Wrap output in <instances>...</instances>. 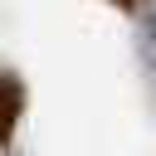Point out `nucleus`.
<instances>
[{
	"mask_svg": "<svg viewBox=\"0 0 156 156\" xmlns=\"http://www.w3.org/2000/svg\"><path fill=\"white\" fill-rule=\"evenodd\" d=\"M20 107H24V88H20V78H15V73H0V136L15 132Z\"/></svg>",
	"mask_w": 156,
	"mask_h": 156,
	"instance_id": "nucleus-1",
	"label": "nucleus"
},
{
	"mask_svg": "<svg viewBox=\"0 0 156 156\" xmlns=\"http://www.w3.org/2000/svg\"><path fill=\"white\" fill-rule=\"evenodd\" d=\"M146 39H151V44H156V5H151V10H146Z\"/></svg>",
	"mask_w": 156,
	"mask_h": 156,
	"instance_id": "nucleus-2",
	"label": "nucleus"
},
{
	"mask_svg": "<svg viewBox=\"0 0 156 156\" xmlns=\"http://www.w3.org/2000/svg\"><path fill=\"white\" fill-rule=\"evenodd\" d=\"M117 5H127V0H117Z\"/></svg>",
	"mask_w": 156,
	"mask_h": 156,
	"instance_id": "nucleus-3",
	"label": "nucleus"
}]
</instances>
